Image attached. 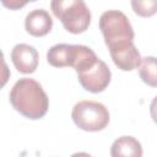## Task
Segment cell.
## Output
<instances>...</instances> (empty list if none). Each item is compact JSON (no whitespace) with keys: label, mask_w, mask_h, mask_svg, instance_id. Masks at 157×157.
<instances>
[{"label":"cell","mask_w":157,"mask_h":157,"mask_svg":"<svg viewBox=\"0 0 157 157\" xmlns=\"http://www.w3.org/2000/svg\"><path fill=\"white\" fill-rule=\"evenodd\" d=\"M9 98L16 112L32 120L43 118L49 108V98L42 85L29 77L16 81Z\"/></svg>","instance_id":"6da1fadb"},{"label":"cell","mask_w":157,"mask_h":157,"mask_svg":"<svg viewBox=\"0 0 157 157\" xmlns=\"http://www.w3.org/2000/svg\"><path fill=\"white\" fill-rule=\"evenodd\" d=\"M50 9L64 28L72 34L83 33L91 23L90 9L82 0H54Z\"/></svg>","instance_id":"7a4b0ae2"},{"label":"cell","mask_w":157,"mask_h":157,"mask_svg":"<svg viewBox=\"0 0 157 157\" xmlns=\"http://www.w3.org/2000/svg\"><path fill=\"white\" fill-rule=\"evenodd\" d=\"M99 29L108 48L134 42V28L126 15L119 10L104 11L99 17Z\"/></svg>","instance_id":"3957f363"},{"label":"cell","mask_w":157,"mask_h":157,"mask_svg":"<svg viewBox=\"0 0 157 157\" xmlns=\"http://www.w3.org/2000/svg\"><path fill=\"white\" fill-rule=\"evenodd\" d=\"M71 118L78 129L96 132L107 128L109 123V112L99 102L80 101L74 105Z\"/></svg>","instance_id":"277c9868"},{"label":"cell","mask_w":157,"mask_h":157,"mask_svg":"<svg viewBox=\"0 0 157 157\" xmlns=\"http://www.w3.org/2000/svg\"><path fill=\"white\" fill-rule=\"evenodd\" d=\"M76 74L81 86L91 93L103 92L110 83L112 78L110 69L99 58L88 63L86 66L76 71Z\"/></svg>","instance_id":"5b68a950"},{"label":"cell","mask_w":157,"mask_h":157,"mask_svg":"<svg viewBox=\"0 0 157 157\" xmlns=\"http://www.w3.org/2000/svg\"><path fill=\"white\" fill-rule=\"evenodd\" d=\"M108 49L114 65L121 71H132L140 67L142 58L140 55V52L136 49L134 42L117 44Z\"/></svg>","instance_id":"8992f818"},{"label":"cell","mask_w":157,"mask_h":157,"mask_svg":"<svg viewBox=\"0 0 157 157\" xmlns=\"http://www.w3.org/2000/svg\"><path fill=\"white\" fill-rule=\"evenodd\" d=\"M38 52L33 45L26 43L16 44L11 50V60L21 74H32L38 66Z\"/></svg>","instance_id":"52a82bcc"},{"label":"cell","mask_w":157,"mask_h":157,"mask_svg":"<svg viewBox=\"0 0 157 157\" xmlns=\"http://www.w3.org/2000/svg\"><path fill=\"white\" fill-rule=\"evenodd\" d=\"M25 28L33 37H43L53 28V20L44 9H34L25 18Z\"/></svg>","instance_id":"ba28073f"},{"label":"cell","mask_w":157,"mask_h":157,"mask_svg":"<svg viewBox=\"0 0 157 157\" xmlns=\"http://www.w3.org/2000/svg\"><path fill=\"white\" fill-rule=\"evenodd\" d=\"M77 48L78 44H55L49 48L47 53V60L54 67H74L77 58Z\"/></svg>","instance_id":"9c48e42d"},{"label":"cell","mask_w":157,"mask_h":157,"mask_svg":"<svg viewBox=\"0 0 157 157\" xmlns=\"http://www.w3.org/2000/svg\"><path fill=\"white\" fill-rule=\"evenodd\" d=\"M112 157H142V146L134 136H120L112 144Z\"/></svg>","instance_id":"30bf717a"},{"label":"cell","mask_w":157,"mask_h":157,"mask_svg":"<svg viewBox=\"0 0 157 157\" xmlns=\"http://www.w3.org/2000/svg\"><path fill=\"white\" fill-rule=\"evenodd\" d=\"M139 75L144 83L150 87H157V58H142L141 65L139 67Z\"/></svg>","instance_id":"8fae6325"},{"label":"cell","mask_w":157,"mask_h":157,"mask_svg":"<svg viewBox=\"0 0 157 157\" xmlns=\"http://www.w3.org/2000/svg\"><path fill=\"white\" fill-rule=\"evenodd\" d=\"M134 12L141 17H150L157 12V0H132Z\"/></svg>","instance_id":"7c38bea8"},{"label":"cell","mask_w":157,"mask_h":157,"mask_svg":"<svg viewBox=\"0 0 157 157\" xmlns=\"http://www.w3.org/2000/svg\"><path fill=\"white\" fill-rule=\"evenodd\" d=\"M150 114H151V118H152L153 123L157 124V96L152 99V102L150 104Z\"/></svg>","instance_id":"4fadbf2b"},{"label":"cell","mask_w":157,"mask_h":157,"mask_svg":"<svg viewBox=\"0 0 157 157\" xmlns=\"http://www.w3.org/2000/svg\"><path fill=\"white\" fill-rule=\"evenodd\" d=\"M2 4L5 6H7V7H10V9H17V7H21V6L26 5V1L25 2H18V1H10V2H7V1L4 0Z\"/></svg>","instance_id":"5bb4252c"},{"label":"cell","mask_w":157,"mask_h":157,"mask_svg":"<svg viewBox=\"0 0 157 157\" xmlns=\"http://www.w3.org/2000/svg\"><path fill=\"white\" fill-rule=\"evenodd\" d=\"M70 157H92L90 153H86V152H76L74 155H71Z\"/></svg>","instance_id":"9a60e30c"}]
</instances>
